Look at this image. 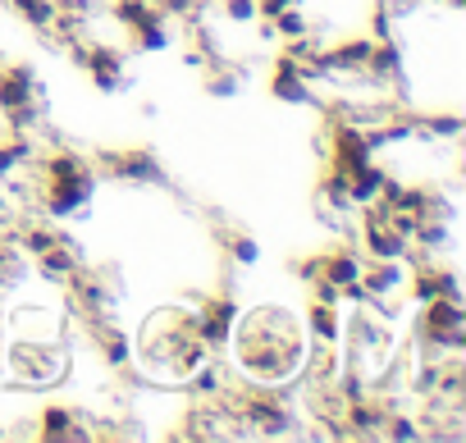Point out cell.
<instances>
[{
    "mask_svg": "<svg viewBox=\"0 0 466 443\" xmlns=\"http://www.w3.org/2000/svg\"><path fill=\"white\" fill-rule=\"evenodd\" d=\"M307 347H311V334L289 307L238 311V320H233V338H228L233 375H238L243 384H266V388L298 384Z\"/></svg>",
    "mask_w": 466,
    "mask_h": 443,
    "instance_id": "obj_1",
    "label": "cell"
},
{
    "mask_svg": "<svg viewBox=\"0 0 466 443\" xmlns=\"http://www.w3.org/2000/svg\"><path fill=\"white\" fill-rule=\"evenodd\" d=\"M33 165H37V206L46 219L87 215V206L96 201V187H101V174L87 156H78L74 146H56V151L37 156Z\"/></svg>",
    "mask_w": 466,
    "mask_h": 443,
    "instance_id": "obj_2",
    "label": "cell"
},
{
    "mask_svg": "<svg viewBox=\"0 0 466 443\" xmlns=\"http://www.w3.org/2000/svg\"><path fill=\"white\" fill-rule=\"evenodd\" d=\"M243 302L233 297V288H215L197 302L192 311V325H197V338L206 343L210 357H224L228 352V338H233V320H238Z\"/></svg>",
    "mask_w": 466,
    "mask_h": 443,
    "instance_id": "obj_3",
    "label": "cell"
},
{
    "mask_svg": "<svg viewBox=\"0 0 466 443\" xmlns=\"http://www.w3.org/2000/svg\"><path fill=\"white\" fill-rule=\"evenodd\" d=\"M69 55H74V65L78 69H87V78L106 92V96H115V92H124L128 87V55L119 51V46H101V42H74L69 46Z\"/></svg>",
    "mask_w": 466,
    "mask_h": 443,
    "instance_id": "obj_4",
    "label": "cell"
},
{
    "mask_svg": "<svg viewBox=\"0 0 466 443\" xmlns=\"http://www.w3.org/2000/svg\"><path fill=\"white\" fill-rule=\"evenodd\" d=\"M407 293L416 307L434 297H461V279L452 266H439L434 257H416V266L407 270Z\"/></svg>",
    "mask_w": 466,
    "mask_h": 443,
    "instance_id": "obj_5",
    "label": "cell"
},
{
    "mask_svg": "<svg viewBox=\"0 0 466 443\" xmlns=\"http://www.w3.org/2000/svg\"><path fill=\"white\" fill-rule=\"evenodd\" d=\"M96 169L124 178V183H165V165L142 151V146H119V151H101L96 156Z\"/></svg>",
    "mask_w": 466,
    "mask_h": 443,
    "instance_id": "obj_6",
    "label": "cell"
},
{
    "mask_svg": "<svg viewBox=\"0 0 466 443\" xmlns=\"http://www.w3.org/2000/svg\"><path fill=\"white\" fill-rule=\"evenodd\" d=\"M270 96L284 106H316V83L302 74V65L279 46L275 65H270Z\"/></svg>",
    "mask_w": 466,
    "mask_h": 443,
    "instance_id": "obj_7",
    "label": "cell"
},
{
    "mask_svg": "<svg viewBox=\"0 0 466 443\" xmlns=\"http://www.w3.org/2000/svg\"><path fill=\"white\" fill-rule=\"evenodd\" d=\"M33 438H42V443H65V438L69 443H87V438H96V429L83 425V411L51 402V407H42V416L33 425Z\"/></svg>",
    "mask_w": 466,
    "mask_h": 443,
    "instance_id": "obj_8",
    "label": "cell"
},
{
    "mask_svg": "<svg viewBox=\"0 0 466 443\" xmlns=\"http://www.w3.org/2000/svg\"><path fill=\"white\" fill-rule=\"evenodd\" d=\"M87 329H92L96 357H101L110 370H128V366H133V338H128L110 316H87Z\"/></svg>",
    "mask_w": 466,
    "mask_h": 443,
    "instance_id": "obj_9",
    "label": "cell"
},
{
    "mask_svg": "<svg viewBox=\"0 0 466 443\" xmlns=\"http://www.w3.org/2000/svg\"><path fill=\"white\" fill-rule=\"evenodd\" d=\"M384 407L389 402H380V398H352V402H343V411H339V420H343V434L348 438H380V425H384Z\"/></svg>",
    "mask_w": 466,
    "mask_h": 443,
    "instance_id": "obj_10",
    "label": "cell"
},
{
    "mask_svg": "<svg viewBox=\"0 0 466 443\" xmlns=\"http://www.w3.org/2000/svg\"><path fill=\"white\" fill-rule=\"evenodd\" d=\"M361 288L370 293V302L375 297L393 302L398 293H407V261H366L361 266Z\"/></svg>",
    "mask_w": 466,
    "mask_h": 443,
    "instance_id": "obj_11",
    "label": "cell"
},
{
    "mask_svg": "<svg viewBox=\"0 0 466 443\" xmlns=\"http://www.w3.org/2000/svg\"><path fill=\"white\" fill-rule=\"evenodd\" d=\"M361 266H366V257H361V252H357L352 243L320 252V279L339 284V293H343L348 284H357V279H361Z\"/></svg>",
    "mask_w": 466,
    "mask_h": 443,
    "instance_id": "obj_12",
    "label": "cell"
},
{
    "mask_svg": "<svg viewBox=\"0 0 466 443\" xmlns=\"http://www.w3.org/2000/svg\"><path fill=\"white\" fill-rule=\"evenodd\" d=\"M302 325H307V334H311V343H343V311H339V302H307V316H302Z\"/></svg>",
    "mask_w": 466,
    "mask_h": 443,
    "instance_id": "obj_13",
    "label": "cell"
},
{
    "mask_svg": "<svg viewBox=\"0 0 466 443\" xmlns=\"http://www.w3.org/2000/svg\"><path fill=\"white\" fill-rule=\"evenodd\" d=\"M128 42H133V51H142V55H160V51L174 46V28H169V19L156 10L147 24H137V28L128 33Z\"/></svg>",
    "mask_w": 466,
    "mask_h": 443,
    "instance_id": "obj_14",
    "label": "cell"
},
{
    "mask_svg": "<svg viewBox=\"0 0 466 443\" xmlns=\"http://www.w3.org/2000/svg\"><path fill=\"white\" fill-rule=\"evenodd\" d=\"M78 266H83V257H78V247H74V243H56L51 252H42V257H37V275H42V279H51V284H65Z\"/></svg>",
    "mask_w": 466,
    "mask_h": 443,
    "instance_id": "obj_15",
    "label": "cell"
},
{
    "mask_svg": "<svg viewBox=\"0 0 466 443\" xmlns=\"http://www.w3.org/2000/svg\"><path fill=\"white\" fill-rule=\"evenodd\" d=\"M380 438L416 443V438H425V434H420V420H416L411 411H402V407H384V425H380Z\"/></svg>",
    "mask_w": 466,
    "mask_h": 443,
    "instance_id": "obj_16",
    "label": "cell"
},
{
    "mask_svg": "<svg viewBox=\"0 0 466 443\" xmlns=\"http://www.w3.org/2000/svg\"><path fill=\"white\" fill-rule=\"evenodd\" d=\"M10 10H15L33 33H51V28H56V0H10Z\"/></svg>",
    "mask_w": 466,
    "mask_h": 443,
    "instance_id": "obj_17",
    "label": "cell"
},
{
    "mask_svg": "<svg viewBox=\"0 0 466 443\" xmlns=\"http://www.w3.org/2000/svg\"><path fill=\"white\" fill-rule=\"evenodd\" d=\"M24 165H33V142L24 133H15L10 142H0V183L15 178Z\"/></svg>",
    "mask_w": 466,
    "mask_h": 443,
    "instance_id": "obj_18",
    "label": "cell"
},
{
    "mask_svg": "<svg viewBox=\"0 0 466 443\" xmlns=\"http://www.w3.org/2000/svg\"><path fill=\"white\" fill-rule=\"evenodd\" d=\"M219 15H224L233 28H257V19H261L257 0H219Z\"/></svg>",
    "mask_w": 466,
    "mask_h": 443,
    "instance_id": "obj_19",
    "label": "cell"
},
{
    "mask_svg": "<svg viewBox=\"0 0 466 443\" xmlns=\"http://www.w3.org/2000/svg\"><path fill=\"white\" fill-rule=\"evenodd\" d=\"M224 247H228L233 266H243V270H252V266L261 261V247H257V238H248V234H228Z\"/></svg>",
    "mask_w": 466,
    "mask_h": 443,
    "instance_id": "obj_20",
    "label": "cell"
},
{
    "mask_svg": "<svg viewBox=\"0 0 466 443\" xmlns=\"http://www.w3.org/2000/svg\"><path fill=\"white\" fill-rule=\"evenodd\" d=\"M0 438H5V425H0Z\"/></svg>",
    "mask_w": 466,
    "mask_h": 443,
    "instance_id": "obj_21",
    "label": "cell"
},
{
    "mask_svg": "<svg viewBox=\"0 0 466 443\" xmlns=\"http://www.w3.org/2000/svg\"><path fill=\"white\" fill-rule=\"evenodd\" d=\"M0 65H5V60H0Z\"/></svg>",
    "mask_w": 466,
    "mask_h": 443,
    "instance_id": "obj_22",
    "label": "cell"
}]
</instances>
